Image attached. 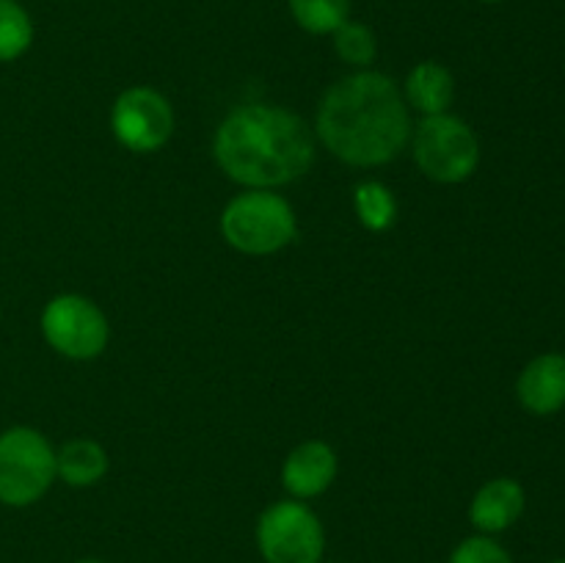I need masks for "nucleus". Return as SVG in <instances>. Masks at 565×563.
<instances>
[{
  "instance_id": "4468645a",
  "label": "nucleus",
  "mask_w": 565,
  "mask_h": 563,
  "mask_svg": "<svg viewBox=\"0 0 565 563\" xmlns=\"http://www.w3.org/2000/svg\"><path fill=\"white\" fill-rule=\"evenodd\" d=\"M353 210H356V219L364 230L386 232L397 219L395 193L384 182L364 180L353 191Z\"/></svg>"
},
{
  "instance_id": "9d476101",
  "label": "nucleus",
  "mask_w": 565,
  "mask_h": 563,
  "mask_svg": "<svg viewBox=\"0 0 565 563\" xmlns=\"http://www.w3.org/2000/svg\"><path fill=\"white\" fill-rule=\"evenodd\" d=\"M524 506H527V497H524L519 480L494 478L475 491L472 502H469V522L478 533L497 535L519 522Z\"/></svg>"
},
{
  "instance_id": "6ab92c4d",
  "label": "nucleus",
  "mask_w": 565,
  "mask_h": 563,
  "mask_svg": "<svg viewBox=\"0 0 565 563\" xmlns=\"http://www.w3.org/2000/svg\"><path fill=\"white\" fill-rule=\"evenodd\" d=\"M75 563H105V561H97V557H83V561H75Z\"/></svg>"
},
{
  "instance_id": "f257e3e1",
  "label": "nucleus",
  "mask_w": 565,
  "mask_h": 563,
  "mask_svg": "<svg viewBox=\"0 0 565 563\" xmlns=\"http://www.w3.org/2000/svg\"><path fill=\"white\" fill-rule=\"evenodd\" d=\"M315 132L348 166H384L412 141V110L401 86L375 70L340 77L320 97Z\"/></svg>"
},
{
  "instance_id": "7ed1b4c3",
  "label": "nucleus",
  "mask_w": 565,
  "mask_h": 563,
  "mask_svg": "<svg viewBox=\"0 0 565 563\" xmlns=\"http://www.w3.org/2000/svg\"><path fill=\"white\" fill-rule=\"evenodd\" d=\"M298 232L296 210L268 188H246L221 213V235L241 254L268 257L290 246Z\"/></svg>"
},
{
  "instance_id": "423d86ee",
  "label": "nucleus",
  "mask_w": 565,
  "mask_h": 563,
  "mask_svg": "<svg viewBox=\"0 0 565 563\" xmlns=\"http://www.w3.org/2000/svg\"><path fill=\"white\" fill-rule=\"evenodd\" d=\"M257 550L265 563H320L326 530L303 500H279L257 519Z\"/></svg>"
},
{
  "instance_id": "f03ea898",
  "label": "nucleus",
  "mask_w": 565,
  "mask_h": 563,
  "mask_svg": "<svg viewBox=\"0 0 565 563\" xmlns=\"http://www.w3.org/2000/svg\"><path fill=\"white\" fill-rule=\"evenodd\" d=\"M215 163L243 188L290 185L315 163V132L279 105H243L224 121L213 141Z\"/></svg>"
},
{
  "instance_id": "dca6fc26",
  "label": "nucleus",
  "mask_w": 565,
  "mask_h": 563,
  "mask_svg": "<svg viewBox=\"0 0 565 563\" xmlns=\"http://www.w3.org/2000/svg\"><path fill=\"white\" fill-rule=\"evenodd\" d=\"M36 28L20 0H0V64L22 59L31 50Z\"/></svg>"
},
{
  "instance_id": "1a4fd4ad",
  "label": "nucleus",
  "mask_w": 565,
  "mask_h": 563,
  "mask_svg": "<svg viewBox=\"0 0 565 563\" xmlns=\"http://www.w3.org/2000/svg\"><path fill=\"white\" fill-rule=\"evenodd\" d=\"M337 461L334 447L326 445L323 439H307L298 447H292L290 456L281 464V486L292 500H312L320 497L337 478Z\"/></svg>"
},
{
  "instance_id": "aec40b11",
  "label": "nucleus",
  "mask_w": 565,
  "mask_h": 563,
  "mask_svg": "<svg viewBox=\"0 0 565 563\" xmlns=\"http://www.w3.org/2000/svg\"><path fill=\"white\" fill-rule=\"evenodd\" d=\"M478 3H486V6H494V3H502V0H478Z\"/></svg>"
},
{
  "instance_id": "ddd939ff",
  "label": "nucleus",
  "mask_w": 565,
  "mask_h": 563,
  "mask_svg": "<svg viewBox=\"0 0 565 563\" xmlns=\"http://www.w3.org/2000/svg\"><path fill=\"white\" fill-rule=\"evenodd\" d=\"M55 475L75 489L97 486L108 475V450L88 436L64 442L55 450Z\"/></svg>"
},
{
  "instance_id": "a211bd4d",
  "label": "nucleus",
  "mask_w": 565,
  "mask_h": 563,
  "mask_svg": "<svg viewBox=\"0 0 565 563\" xmlns=\"http://www.w3.org/2000/svg\"><path fill=\"white\" fill-rule=\"evenodd\" d=\"M447 563H513L511 552L491 535H469L450 552Z\"/></svg>"
},
{
  "instance_id": "f3484780",
  "label": "nucleus",
  "mask_w": 565,
  "mask_h": 563,
  "mask_svg": "<svg viewBox=\"0 0 565 563\" xmlns=\"http://www.w3.org/2000/svg\"><path fill=\"white\" fill-rule=\"evenodd\" d=\"M334 39V50L340 55L342 64L356 66V70H370L379 55V39H375L373 28L364 25L359 20H348L331 33Z\"/></svg>"
},
{
  "instance_id": "0eeeda50",
  "label": "nucleus",
  "mask_w": 565,
  "mask_h": 563,
  "mask_svg": "<svg viewBox=\"0 0 565 563\" xmlns=\"http://www.w3.org/2000/svg\"><path fill=\"white\" fill-rule=\"evenodd\" d=\"M42 334L53 351L66 359H86L99 357L108 348L110 326L103 309L86 296L77 293H61L50 298L42 309Z\"/></svg>"
},
{
  "instance_id": "2eb2a0df",
  "label": "nucleus",
  "mask_w": 565,
  "mask_h": 563,
  "mask_svg": "<svg viewBox=\"0 0 565 563\" xmlns=\"http://www.w3.org/2000/svg\"><path fill=\"white\" fill-rule=\"evenodd\" d=\"M292 20L312 36H331L351 20V0H287Z\"/></svg>"
},
{
  "instance_id": "412c9836",
  "label": "nucleus",
  "mask_w": 565,
  "mask_h": 563,
  "mask_svg": "<svg viewBox=\"0 0 565 563\" xmlns=\"http://www.w3.org/2000/svg\"><path fill=\"white\" fill-rule=\"evenodd\" d=\"M552 563H565V557H557V561H552Z\"/></svg>"
},
{
  "instance_id": "6e6552de",
  "label": "nucleus",
  "mask_w": 565,
  "mask_h": 563,
  "mask_svg": "<svg viewBox=\"0 0 565 563\" xmlns=\"http://www.w3.org/2000/svg\"><path fill=\"white\" fill-rule=\"evenodd\" d=\"M110 130L116 141L136 155L163 149L174 136V108L149 86H130L110 108Z\"/></svg>"
},
{
  "instance_id": "9b49d317",
  "label": "nucleus",
  "mask_w": 565,
  "mask_h": 563,
  "mask_svg": "<svg viewBox=\"0 0 565 563\" xmlns=\"http://www.w3.org/2000/svg\"><path fill=\"white\" fill-rule=\"evenodd\" d=\"M519 403L530 414L550 417L565 406V357L563 353H541L516 381Z\"/></svg>"
},
{
  "instance_id": "f8f14e48",
  "label": "nucleus",
  "mask_w": 565,
  "mask_h": 563,
  "mask_svg": "<svg viewBox=\"0 0 565 563\" xmlns=\"http://www.w3.org/2000/svg\"><path fill=\"white\" fill-rule=\"evenodd\" d=\"M408 110H417L423 116L450 114V105L456 99V77L439 61H419L406 77V86L401 88Z\"/></svg>"
},
{
  "instance_id": "20e7f679",
  "label": "nucleus",
  "mask_w": 565,
  "mask_h": 563,
  "mask_svg": "<svg viewBox=\"0 0 565 563\" xmlns=\"http://www.w3.org/2000/svg\"><path fill=\"white\" fill-rule=\"evenodd\" d=\"M55 478V447L42 431L14 425L0 434V506H33Z\"/></svg>"
},
{
  "instance_id": "39448f33",
  "label": "nucleus",
  "mask_w": 565,
  "mask_h": 563,
  "mask_svg": "<svg viewBox=\"0 0 565 563\" xmlns=\"http://www.w3.org/2000/svg\"><path fill=\"white\" fill-rule=\"evenodd\" d=\"M412 147L419 171L441 185L469 180L480 166V138L461 116H423L414 127Z\"/></svg>"
}]
</instances>
